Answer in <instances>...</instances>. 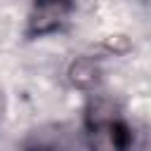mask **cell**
<instances>
[{"instance_id":"1","label":"cell","mask_w":151,"mask_h":151,"mask_svg":"<svg viewBox=\"0 0 151 151\" xmlns=\"http://www.w3.org/2000/svg\"><path fill=\"white\" fill-rule=\"evenodd\" d=\"M71 0H35V7L28 19V33L31 35H42L64 24L68 17Z\"/></svg>"},{"instance_id":"2","label":"cell","mask_w":151,"mask_h":151,"mask_svg":"<svg viewBox=\"0 0 151 151\" xmlns=\"http://www.w3.org/2000/svg\"><path fill=\"white\" fill-rule=\"evenodd\" d=\"M92 127V149L94 151H127L130 146V130L118 120H106L90 125Z\"/></svg>"},{"instance_id":"3","label":"cell","mask_w":151,"mask_h":151,"mask_svg":"<svg viewBox=\"0 0 151 151\" xmlns=\"http://www.w3.org/2000/svg\"><path fill=\"white\" fill-rule=\"evenodd\" d=\"M68 73H71L73 85H78V87H92V85L99 80V68H97L94 59H87V57L78 59V61L71 66Z\"/></svg>"},{"instance_id":"4","label":"cell","mask_w":151,"mask_h":151,"mask_svg":"<svg viewBox=\"0 0 151 151\" xmlns=\"http://www.w3.org/2000/svg\"><path fill=\"white\" fill-rule=\"evenodd\" d=\"M2 109H5V101H2V92H0V118H2Z\"/></svg>"}]
</instances>
